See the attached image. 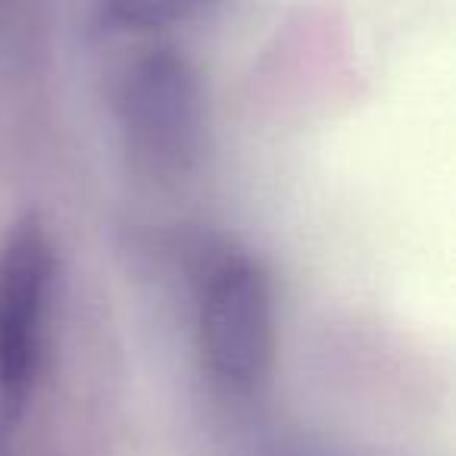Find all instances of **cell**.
<instances>
[{
    "instance_id": "1",
    "label": "cell",
    "mask_w": 456,
    "mask_h": 456,
    "mask_svg": "<svg viewBox=\"0 0 456 456\" xmlns=\"http://www.w3.org/2000/svg\"><path fill=\"white\" fill-rule=\"evenodd\" d=\"M275 288L248 250L219 248L194 269V344L203 375L228 397H254L275 366Z\"/></svg>"
},
{
    "instance_id": "2",
    "label": "cell",
    "mask_w": 456,
    "mask_h": 456,
    "mask_svg": "<svg viewBox=\"0 0 456 456\" xmlns=\"http://www.w3.org/2000/svg\"><path fill=\"white\" fill-rule=\"evenodd\" d=\"M126 151L157 178H182L207 147V94L194 63L169 45L138 51L116 82Z\"/></svg>"
},
{
    "instance_id": "3",
    "label": "cell",
    "mask_w": 456,
    "mask_h": 456,
    "mask_svg": "<svg viewBox=\"0 0 456 456\" xmlns=\"http://www.w3.org/2000/svg\"><path fill=\"white\" fill-rule=\"evenodd\" d=\"M57 250L38 216H22L0 238V422L26 416L51 347Z\"/></svg>"
},
{
    "instance_id": "4",
    "label": "cell",
    "mask_w": 456,
    "mask_h": 456,
    "mask_svg": "<svg viewBox=\"0 0 456 456\" xmlns=\"http://www.w3.org/2000/svg\"><path fill=\"white\" fill-rule=\"evenodd\" d=\"M209 0H97L110 22L138 32H157L200 13Z\"/></svg>"
},
{
    "instance_id": "5",
    "label": "cell",
    "mask_w": 456,
    "mask_h": 456,
    "mask_svg": "<svg viewBox=\"0 0 456 456\" xmlns=\"http://www.w3.org/2000/svg\"><path fill=\"white\" fill-rule=\"evenodd\" d=\"M269 456H338V453H329V450H313V447H281Z\"/></svg>"
},
{
    "instance_id": "6",
    "label": "cell",
    "mask_w": 456,
    "mask_h": 456,
    "mask_svg": "<svg viewBox=\"0 0 456 456\" xmlns=\"http://www.w3.org/2000/svg\"><path fill=\"white\" fill-rule=\"evenodd\" d=\"M4 431H7V425L0 422V456H10V453H7V447H4Z\"/></svg>"
}]
</instances>
